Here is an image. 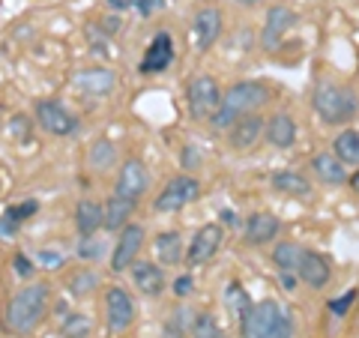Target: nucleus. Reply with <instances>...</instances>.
I'll return each mask as SVG.
<instances>
[{
  "instance_id": "c9c22d12",
  "label": "nucleus",
  "mask_w": 359,
  "mask_h": 338,
  "mask_svg": "<svg viewBox=\"0 0 359 338\" xmlns=\"http://www.w3.org/2000/svg\"><path fill=\"white\" fill-rule=\"evenodd\" d=\"M192 285H195L192 276H180V278L174 281V297H177V299H180V297H189V294H192Z\"/></svg>"
},
{
  "instance_id": "c85d7f7f",
  "label": "nucleus",
  "mask_w": 359,
  "mask_h": 338,
  "mask_svg": "<svg viewBox=\"0 0 359 338\" xmlns=\"http://www.w3.org/2000/svg\"><path fill=\"white\" fill-rule=\"evenodd\" d=\"M60 335L63 338H87L90 335V318L81 311H69L60 323Z\"/></svg>"
},
{
  "instance_id": "f704fd0d",
  "label": "nucleus",
  "mask_w": 359,
  "mask_h": 338,
  "mask_svg": "<svg viewBox=\"0 0 359 338\" xmlns=\"http://www.w3.org/2000/svg\"><path fill=\"white\" fill-rule=\"evenodd\" d=\"M36 264L45 269H57V266H63V255L60 252H36Z\"/></svg>"
},
{
  "instance_id": "2f4dec72",
  "label": "nucleus",
  "mask_w": 359,
  "mask_h": 338,
  "mask_svg": "<svg viewBox=\"0 0 359 338\" xmlns=\"http://www.w3.org/2000/svg\"><path fill=\"white\" fill-rule=\"evenodd\" d=\"M189 338H219V326H216V320H212V314H195L192 335Z\"/></svg>"
},
{
  "instance_id": "a19ab883",
  "label": "nucleus",
  "mask_w": 359,
  "mask_h": 338,
  "mask_svg": "<svg viewBox=\"0 0 359 338\" xmlns=\"http://www.w3.org/2000/svg\"><path fill=\"white\" fill-rule=\"evenodd\" d=\"M351 189H353L356 195H359V168H356V171L351 174Z\"/></svg>"
},
{
  "instance_id": "a878e982",
  "label": "nucleus",
  "mask_w": 359,
  "mask_h": 338,
  "mask_svg": "<svg viewBox=\"0 0 359 338\" xmlns=\"http://www.w3.org/2000/svg\"><path fill=\"white\" fill-rule=\"evenodd\" d=\"M332 153L339 156L347 168L359 165V132L356 129H341L332 141Z\"/></svg>"
},
{
  "instance_id": "9b49d317",
  "label": "nucleus",
  "mask_w": 359,
  "mask_h": 338,
  "mask_svg": "<svg viewBox=\"0 0 359 338\" xmlns=\"http://www.w3.org/2000/svg\"><path fill=\"white\" fill-rule=\"evenodd\" d=\"M297 25V13L294 9H287L282 4L269 6L266 9V18H264V30H261V45L264 51H276L278 45H282L285 33H290Z\"/></svg>"
},
{
  "instance_id": "2eb2a0df",
  "label": "nucleus",
  "mask_w": 359,
  "mask_h": 338,
  "mask_svg": "<svg viewBox=\"0 0 359 338\" xmlns=\"http://www.w3.org/2000/svg\"><path fill=\"white\" fill-rule=\"evenodd\" d=\"M192 33H195V48L210 51L222 36V13L216 6H201L192 18Z\"/></svg>"
},
{
  "instance_id": "473e14b6",
  "label": "nucleus",
  "mask_w": 359,
  "mask_h": 338,
  "mask_svg": "<svg viewBox=\"0 0 359 338\" xmlns=\"http://www.w3.org/2000/svg\"><path fill=\"white\" fill-rule=\"evenodd\" d=\"M36 210H39L36 201H25V204L9 207V210H6V216H4V224H13V228H15L18 222H25V219H30V216H36Z\"/></svg>"
},
{
  "instance_id": "4c0bfd02",
  "label": "nucleus",
  "mask_w": 359,
  "mask_h": 338,
  "mask_svg": "<svg viewBox=\"0 0 359 338\" xmlns=\"http://www.w3.org/2000/svg\"><path fill=\"white\" fill-rule=\"evenodd\" d=\"M135 6H138L144 15H150L153 9H162L165 6V0H135Z\"/></svg>"
},
{
  "instance_id": "7c9ffc66",
  "label": "nucleus",
  "mask_w": 359,
  "mask_h": 338,
  "mask_svg": "<svg viewBox=\"0 0 359 338\" xmlns=\"http://www.w3.org/2000/svg\"><path fill=\"white\" fill-rule=\"evenodd\" d=\"M99 285V278L93 269H78V273L69 278V290L75 297H87V294H93V288Z\"/></svg>"
},
{
  "instance_id": "58836bf2",
  "label": "nucleus",
  "mask_w": 359,
  "mask_h": 338,
  "mask_svg": "<svg viewBox=\"0 0 359 338\" xmlns=\"http://www.w3.org/2000/svg\"><path fill=\"white\" fill-rule=\"evenodd\" d=\"M165 338H186V335H183V323H180V320H171V323H168Z\"/></svg>"
},
{
  "instance_id": "ea45409f",
  "label": "nucleus",
  "mask_w": 359,
  "mask_h": 338,
  "mask_svg": "<svg viewBox=\"0 0 359 338\" xmlns=\"http://www.w3.org/2000/svg\"><path fill=\"white\" fill-rule=\"evenodd\" d=\"M114 9H126V6H135V0H108Z\"/></svg>"
},
{
  "instance_id": "1a4fd4ad",
  "label": "nucleus",
  "mask_w": 359,
  "mask_h": 338,
  "mask_svg": "<svg viewBox=\"0 0 359 338\" xmlns=\"http://www.w3.org/2000/svg\"><path fill=\"white\" fill-rule=\"evenodd\" d=\"M222 240H224L222 224L210 222V224H204V228H198V234L192 236V243H189V249H186V264L189 266H204L222 249Z\"/></svg>"
},
{
  "instance_id": "393cba45",
  "label": "nucleus",
  "mask_w": 359,
  "mask_h": 338,
  "mask_svg": "<svg viewBox=\"0 0 359 338\" xmlns=\"http://www.w3.org/2000/svg\"><path fill=\"white\" fill-rule=\"evenodd\" d=\"M273 189L290 198H309L311 195V180L299 171H278L273 174Z\"/></svg>"
},
{
  "instance_id": "ddd939ff",
  "label": "nucleus",
  "mask_w": 359,
  "mask_h": 338,
  "mask_svg": "<svg viewBox=\"0 0 359 338\" xmlns=\"http://www.w3.org/2000/svg\"><path fill=\"white\" fill-rule=\"evenodd\" d=\"M135 320V299L123 288H108L105 294V323L111 332H126Z\"/></svg>"
},
{
  "instance_id": "72a5a7b5",
  "label": "nucleus",
  "mask_w": 359,
  "mask_h": 338,
  "mask_svg": "<svg viewBox=\"0 0 359 338\" xmlns=\"http://www.w3.org/2000/svg\"><path fill=\"white\" fill-rule=\"evenodd\" d=\"M353 299H356V290H347V294H341V297H335V299H330V311L335 314V318H344L347 311H351V306H353Z\"/></svg>"
},
{
  "instance_id": "4be33fe9",
  "label": "nucleus",
  "mask_w": 359,
  "mask_h": 338,
  "mask_svg": "<svg viewBox=\"0 0 359 338\" xmlns=\"http://www.w3.org/2000/svg\"><path fill=\"white\" fill-rule=\"evenodd\" d=\"M75 228L81 236H93L99 228H105V207L99 201H78L75 207Z\"/></svg>"
},
{
  "instance_id": "cd10ccee",
  "label": "nucleus",
  "mask_w": 359,
  "mask_h": 338,
  "mask_svg": "<svg viewBox=\"0 0 359 338\" xmlns=\"http://www.w3.org/2000/svg\"><path fill=\"white\" fill-rule=\"evenodd\" d=\"M117 159V150H114V144L105 141V138H99L93 141V147H90V165L96 168V171H108L111 165H114Z\"/></svg>"
},
{
  "instance_id": "aec40b11",
  "label": "nucleus",
  "mask_w": 359,
  "mask_h": 338,
  "mask_svg": "<svg viewBox=\"0 0 359 338\" xmlns=\"http://www.w3.org/2000/svg\"><path fill=\"white\" fill-rule=\"evenodd\" d=\"M278 231H282V222H278L273 212H252V219L245 222V243L266 245L276 240Z\"/></svg>"
},
{
  "instance_id": "f3484780",
  "label": "nucleus",
  "mask_w": 359,
  "mask_h": 338,
  "mask_svg": "<svg viewBox=\"0 0 359 338\" xmlns=\"http://www.w3.org/2000/svg\"><path fill=\"white\" fill-rule=\"evenodd\" d=\"M299 281L302 285H309L314 290H320V288H327L330 285V278H332V266H330V257H323L320 252H309L306 249V257H302V264H299Z\"/></svg>"
},
{
  "instance_id": "a211bd4d",
  "label": "nucleus",
  "mask_w": 359,
  "mask_h": 338,
  "mask_svg": "<svg viewBox=\"0 0 359 338\" xmlns=\"http://www.w3.org/2000/svg\"><path fill=\"white\" fill-rule=\"evenodd\" d=\"M132 281L144 297H159L165 290V269L156 261H135L132 264Z\"/></svg>"
},
{
  "instance_id": "b1692460",
  "label": "nucleus",
  "mask_w": 359,
  "mask_h": 338,
  "mask_svg": "<svg viewBox=\"0 0 359 338\" xmlns=\"http://www.w3.org/2000/svg\"><path fill=\"white\" fill-rule=\"evenodd\" d=\"M135 207H138V201L123 198V195H111L108 204H105V231L114 234V231L126 228L135 216Z\"/></svg>"
},
{
  "instance_id": "7ed1b4c3",
  "label": "nucleus",
  "mask_w": 359,
  "mask_h": 338,
  "mask_svg": "<svg viewBox=\"0 0 359 338\" xmlns=\"http://www.w3.org/2000/svg\"><path fill=\"white\" fill-rule=\"evenodd\" d=\"M48 302H51V288L45 281L21 288L6 306V326L15 335L33 332L42 323L45 314H48Z\"/></svg>"
},
{
  "instance_id": "9d476101",
  "label": "nucleus",
  "mask_w": 359,
  "mask_h": 338,
  "mask_svg": "<svg viewBox=\"0 0 359 338\" xmlns=\"http://www.w3.org/2000/svg\"><path fill=\"white\" fill-rule=\"evenodd\" d=\"M150 189V174H147V165L141 159H126L117 171V183H114V195L123 198H132V201H141Z\"/></svg>"
},
{
  "instance_id": "0eeeda50",
  "label": "nucleus",
  "mask_w": 359,
  "mask_h": 338,
  "mask_svg": "<svg viewBox=\"0 0 359 338\" xmlns=\"http://www.w3.org/2000/svg\"><path fill=\"white\" fill-rule=\"evenodd\" d=\"M33 117H36L39 129L54 135V138H66L78 129V117L57 99H39L36 108H33Z\"/></svg>"
},
{
  "instance_id": "f03ea898",
  "label": "nucleus",
  "mask_w": 359,
  "mask_h": 338,
  "mask_svg": "<svg viewBox=\"0 0 359 338\" xmlns=\"http://www.w3.org/2000/svg\"><path fill=\"white\" fill-rule=\"evenodd\" d=\"M269 102V87L261 81H237L228 87V93H222V105L212 114V129H231L233 123L245 114H257Z\"/></svg>"
},
{
  "instance_id": "f8f14e48",
  "label": "nucleus",
  "mask_w": 359,
  "mask_h": 338,
  "mask_svg": "<svg viewBox=\"0 0 359 338\" xmlns=\"http://www.w3.org/2000/svg\"><path fill=\"white\" fill-rule=\"evenodd\" d=\"M117 84V75L105 69V66H90V69H78L72 75V87L78 93H84L90 99H105L111 96V90Z\"/></svg>"
},
{
  "instance_id": "6ab92c4d",
  "label": "nucleus",
  "mask_w": 359,
  "mask_h": 338,
  "mask_svg": "<svg viewBox=\"0 0 359 338\" xmlns=\"http://www.w3.org/2000/svg\"><path fill=\"white\" fill-rule=\"evenodd\" d=\"M264 138L269 147H276V150H287V147H294L297 144V120L290 117V114H273L266 120V129H264Z\"/></svg>"
},
{
  "instance_id": "412c9836",
  "label": "nucleus",
  "mask_w": 359,
  "mask_h": 338,
  "mask_svg": "<svg viewBox=\"0 0 359 338\" xmlns=\"http://www.w3.org/2000/svg\"><path fill=\"white\" fill-rule=\"evenodd\" d=\"M311 171L323 186H341L347 183V165L335 153H318L311 159Z\"/></svg>"
},
{
  "instance_id": "79ce46f5",
  "label": "nucleus",
  "mask_w": 359,
  "mask_h": 338,
  "mask_svg": "<svg viewBox=\"0 0 359 338\" xmlns=\"http://www.w3.org/2000/svg\"><path fill=\"white\" fill-rule=\"evenodd\" d=\"M237 4H240V6H255L257 0H237Z\"/></svg>"
},
{
  "instance_id": "f257e3e1",
  "label": "nucleus",
  "mask_w": 359,
  "mask_h": 338,
  "mask_svg": "<svg viewBox=\"0 0 359 338\" xmlns=\"http://www.w3.org/2000/svg\"><path fill=\"white\" fill-rule=\"evenodd\" d=\"M294 311L276 299L252 302L240 318L243 338H294Z\"/></svg>"
},
{
  "instance_id": "39448f33",
  "label": "nucleus",
  "mask_w": 359,
  "mask_h": 338,
  "mask_svg": "<svg viewBox=\"0 0 359 338\" xmlns=\"http://www.w3.org/2000/svg\"><path fill=\"white\" fill-rule=\"evenodd\" d=\"M186 102L192 120H212L222 105V87L212 75H195L186 87Z\"/></svg>"
},
{
  "instance_id": "6e6552de",
  "label": "nucleus",
  "mask_w": 359,
  "mask_h": 338,
  "mask_svg": "<svg viewBox=\"0 0 359 338\" xmlns=\"http://www.w3.org/2000/svg\"><path fill=\"white\" fill-rule=\"evenodd\" d=\"M144 249V228L141 224L129 222L126 228L120 231L117 243H114V252H111V273H126V269H132V264L138 261V255Z\"/></svg>"
},
{
  "instance_id": "e433bc0d",
  "label": "nucleus",
  "mask_w": 359,
  "mask_h": 338,
  "mask_svg": "<svg viewBox=\"0 0 359 338\" xmlns=\"http://www.w3.org/2000/svg\"><path fill=\"white\" fill-rule=\"evenodd\" d=\"M13 264H15V273H18L21 278H27V276L33 273V264L27 261V255H21V252H15V257H13Z\"/></svg>"
},
{
  "instance_id": "4468645a",
  "label": "nucleus",
  "mask_w": 359,
  "mask_h": 338,
  "mask_svg": "<svg viewBox=\"0 0 359 338\" xmlns=\"http://www.w3.org/2000/svg\"><path fill=\"white\" fill-rule=\"evenodd\" d=\"M171 63H174V39H171V33L159 30L150 39L147 51H144V58L138 63V72L141 75H156V72H165Z\"/></svg>"
},
{
  "instance_id": "5701e85b",
  "label": "nucleus",
  "mask_w": 359,
  "mask_h": 338,
  "mask_svg": "<svg viewBox=\"0 0 359 338\" xmlns=\"http://www.w3.org/2000/svg\"><path fill=\"white\" fill-rule=\"evenodd\" d=\"M156 261L162 266H180L186 261V249H183V236H180V231H162L156 236Z\"/></svg>"
},
{
  "instance_id": "20e7f679",
  "label": "nucleus",
  "mask_w": 359,
  "mask_h": 338,
  "mask_svg": "<svg viewBox=\"0 0 359 338\" xmlns=\"http://www.w3.org/2000/svg\"><path fill=\"white\" fill-rule=\"evenodd\" d=\"M311 105L327 126H344L347 120L356 117L359 99L353 90L327 81V84H318V90H314V96H311Z\"/></svg>"
},
{
  "instance_id": "423d86ee",
  "label": "nucleus",
  "mask_w": 359,
  "mask_h": 338,
  "mask_svg": "<svg viewBox=\"0 0 359 338\" xmlns=\"http://www.w3.org/2000/svg\"><path fill=\"white\" fill-rule=\"evenodd\" d=\"M201 195V180L192 174H177L165 183V189L156 195V212H180Z\"/></svg>"
},
{
  "instance_id": "c756f323",
  "label": "nucleus",
  "mask_w": 359,
  "mask_h": 338,
  "mask_svg": "<svg viewBox=\"0 0 359 338\" xmlns=\"http://www.w3.org/2000/svg\"><path fill=\"white\" fill-rule=\"evenodd\" d=\"M224 306H228V311H233L237 318H243V311L252 306V299L245 297V290L240 281H231L228 288H224Z\"/></svg>"
},
{
  "instance_id": "37998d69",
  "label": "nucleus",
  "mask_w": 359,
  "mask_h": 338,
  "mask_svg": "<svg viewBox=\"0 0 359 338\" xmlns=\"http://www.w3.org/2000/svg\"><path fill=\"white\" fill-rule=\"evenodd\" d=\"M219 338H224V335H222V332H219Z\"/></svg>"
},
{
  "instance_id": "bb28decb",
  "label": "nucleus",
  "mask_w": 359,
  "mask_h": 338,
  "mask_svg": "<svg viewBox=\"0 0 359 338\" xmlns=\"http://www.w3.org/2000/svg\"><path fill=\"white\" fill-rule=\"evenodd\" d=\"M306 257V249L297 243H278L273 252V264L278 273H299V264Z\"/></svg>"
},
{
  "instance_id": "dca6fc26",
  "label": "nucleus",
  "mask_w": 359,
  "mask_h": 338,
  "mask_svg": "<svg viewBox=\"0 0 359 338\" xmlns=\"http://www.w3.org/2000/svg\"><path fill=\"white\" fill-rule=\"evenodd\" d=\"M266 129V120L261 114H245L240 117L233 126L228 129V138H231V147L233 150H249L261 141V135Z\"/></svg>"
}]
</instances>
